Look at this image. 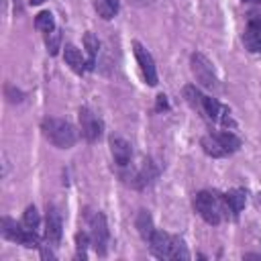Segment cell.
<instances>
[{
  "instance_id": "obj_1",
  "label": "cell",
  "mask_w": 261,
  "mask_h": 261,
  "mask_svg": "<svg viewBox=\"0 0 261 261\" xmlns=\"http://www.w3.org/2000/svg\"><path fill=\"white\" fill-rule=\"evenodd\" d=\"M149 245H151V253L159 259H190L186 243L175 234L155 228V232L149 239Z\"/></svg>"
},
{
  "instance_id": "obj_2",
  "label": "cell",
  "mask_w": 261,
  "mask_h": 261,
  "mask_svg": "<svg viewBox=\"0 0 261 261\" xmlns=\"http://www.w3.org/2000/svg\"><path fill=\"white\" fill-rule=\"evenodd\" d=\"M194 208L208 224H220L224 218H228V206L224 198L214 192H198L194 198Z\"/></svg>"
},
{
  "instance_id": "obj_3",
  "label": "cell",
  "mask_w": 261,
  "mask_h": 261,
  "mask_svg": "<svg viewBox=\"0 0 261 261\" xmlns=\"http://www.w3.org/2000/svg\"><path fill=\"white\" fill-rule=\"evenodd\" d=\"M41 130L45 135V139L49 143H53L59 149H69L73 147V143L77 141V130L71 122L63 120V118H43L41 122Z\"/></svg>"
},
{
  "instance_id": "obj_4",
  "label": "cell",
  "mask_w": 261,
  "mask_h": 261,
  "mask_svg": "<svg viewBox=\"0 0 261 261\" xmlns=\"http://www.w3.org/2000/svg\"><path fill=\"white\" fill-rule=\"evenodd\" d=\"M200 145H202L204 153L210 157H226L241 147V139L230 130H222V133L204 135Z\"/></svg>"
},
{
  "instance_id": "obj_5",
  "label": "cell",
  "mask_w": 261,
  "mask_h": 261,
  "mask_svg": "<svg viewBox=\"0 0 261 261\" xmlns=\"http://www.w3.org/2000/svg\"><path fill=\"white\" fill-rule=\"evenodd\" d=\"M0 230H2V237L8 239V241H14V243H20L24 247H41L39 245V232H33V230H27L22 226V222H14L12 218H2L0 222Z\"/></svg>"
},
{
  "instance_id": "obj_6",
  "label": "cell",
  "mask_w": 261,
  "mask_h": 261,
  "mask_svg": "<svg viewBox=\"0 0 261 261\" xmlns=\"http://www.w3.org/2000/svg\"><path fill=\"white\" fill-rule=\"evenodd\" d=\"M86 222H88V228H90L92 247L96 249L98 255H104L106 253V245H108V226H106L104 214L86 210Z\"/></svg>"
},
{
  "instance_id": "obj_7",
  "label": "cell",
  "mask_w": 261,
  "mask_h": 261,
  "mask_svg": "<svg viewBox=\"0 0 261 261\" xmlns=\"http://www.w3.org/2000/svg\"><path fill=\"white\" fill-rule=\"evenodd\" d=\"M190 65H192V73L196 75V80L204 86V88H216V73H214V67L210 63V59L204 55V53H192V59H190Z\"/></svg>"
},
{
  "instance_id": "obj_8",
  "label": "cell",
  "mask_w": 261,
  "mask_h": 261,
  "mask_svg": "<svg viewBox=\"0 0 261 261\" xmlns=\"http://www.w3.org/2000/svg\"><path fill=\"white\" fill-rule=\"evenodd\" d=\"M133 51H135V57L139 61V67H141V73H143L145 82L149 86H157V69H155V61H153L151 53L139 41L133 43Z\"/></svg>"
},
{
  "instance_id": "obj_9",
  "label": "cell",
  "mask_w": 261,
  "mask_h": 261,
  "mask_svg": "<svg viewBox=\"0 0 261 261\" xmlns=\"http://www.w3.org/2000/svg\"><path fill=\"white\" fill-rule=\"evenodd\" d=\"M80 130H82V137L90 143L98 141L100 135H102V120L88 108H80Z\"/></svg>"
},
{
  "instance_id": "obj_10",
  "label": "cell",
  "mask_w": 261,
  "mask_h": 261,
  "mask_svg": "<svg viewBox=\"0 0 261 261\" xmlns=\"http://www.w3.org/2000/svg\"><path fill=\"white\" fill-rule=\"evenodd\" d=\"M202 112H204L212 122H218V124H222V126H234V120H232L228 108L222 106L218 100H214V98H210V96H204Z\"/></svg>"
},
{
  "instance_id": "obj_11",
  "label": "cell",
  "mask_w": 261,
  "mask_h": 261,
  "mask_svg": "<svg viewBox=\"0 0 261 261\" xmlns=\"http://www.w3.org/2000/svg\"><path fill=\"white\" fill-rule=\"evenodd\" d=\"M61 214L55 206H47V214H45V239L51 243H57L61 239Z\"/></svg>"
},
{
  "instance_id": "obj_12",
  "label": "cell",
  "mask_w": 261,
  "mask_h": 261,
  "mask_svg": "<svg viewBox=\"0 0 261 261\" xmlns=\"http://www.w3.org/2000/svg\"><path fill=\"white\" fill-rule=\"evenodd\" d=\"M110 153H112L116 165L126 167L130 163V157H133V147L122 137H110Z\"/></svg>"
},
{
  "instance_id": "obj_13",
  "label": "cell",
  "mask_w": 261,
  "mask_h": 261,
  "mask_svg": "<svg viewBox=\"0 0 261 261\" xmlns=\"http://www.w3.org/2000/svg\"><path fill=\"white\" fill-rule=\"evenodd\" d=\"M243 43L253 53L261 51V18H251L249 20V24L245 29V35H243Z\"/></svg>"
},
{
  "instance_id": "obj_14",
  "label": "cell",
  "mask_w": 261,
  "mask_h": 261,
  "mask_svg": "<svg viewBox=\"0 0 261 261\" xmlns=\"http://www.w3.org/2000/svg\"><path fill=\"white\" fill-rule=\"evenodd\" d=\"M222 198H224V202H226L228 212L232 214V218H237L239 212H241V210L245 208V204H247V194H245V190H239V188L228 190Z\"/></svg>"
},
{
  "instance_id": "obj_15",
  "label": "cell",
  "mask_w": 261,
  "mask_h": 261,
  "mask_svg": "<svg viewBox=\"0 0 261 261\" xmlns=\"http://www.w3.org/2000/svg\"><path fill=\"white\" fill-rule=\"evenodd\" d=\"M63 57H65V63L75 71V73H84V69L88 67V63L84 61V55H82V51L75 47V45H65V49H63Z\"/></svg>"
},
{
  "instance_id": "obj_16",
  "label": "cell",
  "mask_w": 261,
  "mask_h": 261,
  "mask_svg": "<svg viewBox=\"0 0 261 261\" xmlns=\"http://www.w3.org/2000/svg\"><path fill=\"white\" fill-rule=\"evenodd\" d=\"M135 226H137L139 234H141L145 241H149L151 234L155 232V228H153V218H151V214H149L147 210H139L137 220H135Z\"/></svg>"
},
{
  "instance_id": "obj_17",
  "label": "cell",
  "mask_w": 261,
  "mask_h": 261,
  "mask_svg": "<svg viewBox=\"0 0 261 261\" xmlns=\"http://www.w3.org/2000/svg\"><path fill=\"white\" fill-rule=\"evenodd\" d=\"M94 8L98 16H102L104 20H110L118 12V0H94Z\"/></svg>"
},
{
  "instance_id": "obj_18",
  "label": "cell",
  "mask_w": 261,
  "mask_h": 261,
  "mask_svg": "<svg viewBox=\"0 0 261 261\" xmlns=\"http://www.w3.org/2000/svg\"><path fill=\"white\" fill-rule=\"evenodd\" d=\"M84 45H86V51H88V69H94L96 65V55H98V37L92 35V33H86L84 35Z\"/></svg>"
},
{
  "instance_id": "obj_19",
  "label": "cell",
  "mask_w": 261,
  "mask_h": 261,
  "mask_svg": "<svg viewBox=\"0 0 261 261\" xmlns=\"http://www.w3.org/2000/svg\"><path fill=\"white\" fill-rule=\"evenodd\" d=\"M35 29L37 31H41V33H51V31H55V18H53V14L49 12V10H43V12H39L37 16H35Z\"/></svg>"
},
{
  "instance_id": "obj_20",
  "label": "cell",
  "mask_w": 261,
  "mask_h": 261,
  "mask_svg": "<svg viewBox=\"0 0 261 261\" xmlns=\"http://www.w3.org/2000/svg\"><path fill=\"white\" fill-rule=\"evenodd\" d=\"M22 226L27 228V230H33V232H39V224H41V218H39V212H37V208L35 206H29L27 210H24V214H22Z\"/></svg>"
},
{
  "instance_id": "obj_21",
  "label": "cell",
  "mask_w": 261,
  "mask_h": 261,
  "mask_svg": "<svg viewBox=\"0 0 261 261\" xmlns=\"http://www.w3.org/2000/svg\"><path fill=\"white\" fill-rule=\"evenodd\" d=\"M184 96H186V100H188V104H190L192 108H196V110L202 112L204 96L200 94V90H198L196 86H186V88H184Z\"/></svg>"
},
{
  "instance_id": "obj_22",
  "label": "cell",
  "mask_w": 261,
  "mask_h": 261,
  "mask_svg": "<svg viewBox=\"0 0 261 261\" xmlns=\"http://www.w3.org/2000/svg\"><path fill=\"white\" fill-rule=\"evenodd\" d=\"M59 43H61V35H59V31H51V33L45 35V45H47L49 55H57V51H59Z\"/></svg>"
},
{
  "instance_id": "obj_23",
  "label": "cell",
  "mask_w": 261,
  "mask_h": 261,
  "mask_svg": "<svg viewBox=\"0 0 261 261\" xmlns=\"http://www.w3.org/2000/svg\"><path fill=\"white\" fill-rule=\"evenodd\" d=\"M75 241H77V257L86 259V257H88L86 249H88V245H92L90 232H77V234H75Z\"/></svg>"
},
{
  "instance_id": "obj_24",
  "label": "cell",
  "mask_w": 261,
  "mask_h": 261,
  "mask_svg": "<svg viewBox=\"0 0 261 261\" xmlns=\"http://www.w3.org/2000/svg\"><path fill=\"white\" fill-rule=\"evenodd\" d=\"M4 94H6L8 102H22V92L20 90H14L10 84L4 86Z\"/></svg>"
},
{
  "instance_id": "obj_25",
  "label": "cell",
  "mask_w": 261,
  "mask_h": 261,
  "mask_svg": "<svg viewBox=\"0 0 261 261\" xmlns=\"http://www.w3.org/2000/svg\"><path fill=\"white\" fill-rule=\"evenodd\" d=\"M161 108H167V100H165V96H163V94H159V96H157V110H161Z\"/></svg>"
},
{
  "instance_id": "obj_26",
  "label": "cell",
  "mask_w": 261,
  "mask_h": 261,
  "mask_svg": "<svg viewBox=\"0 0 261 261\" xmlns=\"http://www.w3.org/2000/svg\"><path fill=\"white\" fill-rule=\"evenodd\" d=\"M245 259H261V253H245Z\"/></svg>"
},
{
  "instance_id": "obj_27",
  "label": "cell",
  "mask_w": 261,
  "mask_h": 261,
  "mask_svg": "<svg viewBox=\"0 0 261 261\" xmlns=\"http://www.w3.org/2000/svg\"><path fill=\"white\" fill-rule=\"evenodd\" d=\"M29 2H31V4H33V6H39V4H43V2H45V0H29Z\"/></svg>"
},
{
  "instance_id": "obj_28",
  "label": "cell",
  "mask_w": 261,
  "mask_h": 261,
  "mask_svg": "<svg viewBox=\"0 0 261 261\" xmlns=\"http://www.w3.org/2000/svg\"><path fill=\"white\" fill-rule=\"evenodd\" d=\"M255 2H257V4H261V0H255Z\"/></svg>"
}]
</instances>
